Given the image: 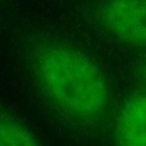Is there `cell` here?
<instances>
[{"instance_id": "6da1fadb", "label": "cell", "mask_w": 146, "mask_h": 146, "mask_svg": "<svg viewBox=\"0 0 146 146\" xmlns=\"http://www.w3.org/2000/svg\"><path fill=\"white\" fill-rule=\"evenodd\" d=\"M19 47L34 88L59 116L84 127L106 117L112 104L111 83L89 52L48 34L30 35Z\"/></svg>"}, {"instance_id": "7a4b0ae2", "label": "cell", "mask_w": 146, "mask_h": 146, "mask_svg": "<svg viewBox=\"0 0 146 146\" xmlns=\"http://www.w3.org/2000/svg\"><path fill=\"white\" fill-rule=\"evenodd\" d=\"M95 19L117 42L146 49V0H100Z\"/></svg>"}, {"instance_id": "3957f363", "label": "cell", "mask_w": 146, "mask_h": 146, "mask_svg": "<svg viewBox=\"0 0 146 146\" xmlns=\"http://www.w3.org/2000/svg\"><path fill=\"white\" fill-rule=\"evenodd\" d=\"M114 146H146V94H135L121 105L113 129Z\"/></svg>"}, {"instance_id": "277c9868", "label": "cell", "mask_w": 146, "mask_h": 146, "mask_svg": "<svg viewBox=\"0 0 146 146\" xmlns=\"http://www.w3.org/2000/svg\"><path fill=\"white\" fill-rule=\"evenodd\" d=\"M0 146H42L32 130L1 103Z\"/></svg>"}, {"instance_id": "5b68a950", "label": "cell", "mask_w": 146, "mask_h": 146, "mask_svg": "<svg viewBox=\"0 0 146 146\" xmlns=\"http://www.w3.org/2000/svg\"><path fill=\"white\" fill-rule=\"evenodd\" d=\"M140 75H141L143 82H144V83H145V86H146V59H145V62H144V63H143V65H141Z\"/></svg>"}]
</instances>
